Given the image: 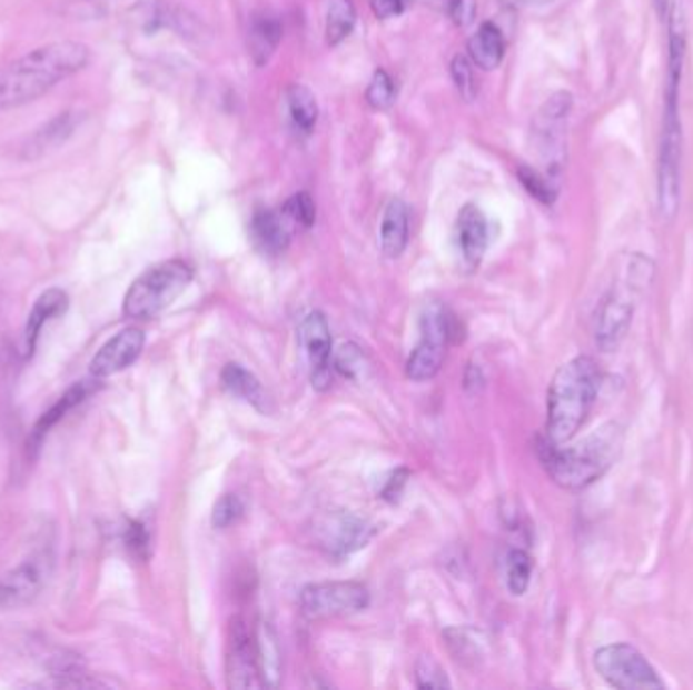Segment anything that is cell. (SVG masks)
<instances>
[{"label": "cell", "instance_id": "cell-1", "mask_svg": "<svg viewBox=\"0 0 693 690\" xmlns=\"http://www.w3.org/2000/svg\"><path fill=\"white\" fill-rule=\"evenodd\" d=\"M667 86L661 126L660 167H657V204L660 216L673 221L680 209L682 191V118H680V86L685 61V19L680 4H671L667 12Z\"/></svg>", "mask_w": 693, "mask_h": 690}, {"label": "cell", "instance_id": "cell-2", "mask_svg": "<svg viewBox=\"0 0 693 690\" xmlns=\"http://www.w3.org/2000/svg\"><path fill=\"white\" fill-rule=\"evenodd\" d=\"M90 49L80 41H56L37 47L0 71V113L39 100L58 83L80 73Z\"/></svg>", "mask_w": 693, "mask_h": 690}, {"label": "cell", "instance_id": "cell-3", "mask_svg": "<svg viewBox=\"0 0 693 690\" xmlns=\"http://www.w3.org/2000/svg\"><path fill=\"white\" fill-rule=\"evenodd\" d=\"M603 373L592 357L580 354L562 364L547 389L546 438L568 443L586 423L601 391Z\"/></svg>", "mask_w": 693, "mask_h": 690}, {"label": "cell", "instance_id": "cell-4", "mask_svg": "<svg viewBox=\"0 0 693 690\" xmlns=\"http://www.w3.org/2000/svg\"><path fill=\"white\" fill-rule=\"evenodd\" d=\"M621 448L623 431L616 423H606L574 446L552 443L544 438L537 452L557 487L580 490L591 487L614 464Z\"/></svg>", "mask_w": 693, "mask_h": 690}, {"label": "cell", "instance_id": "cell-5", "mask_svg": "<svg viewBox=\"0 0 693 690\" xmlns=\"http://www.w3.org/2000/svg\"><path fill=\"white\" fill-rule=\"evenodd\" d=\"M625 288L616 286L608 294L604 296L596 314L594 327V340L596 347L604 352H613L625 340L626 332L633 322L635 312V294L643 290L653 278V261L645 256H631L625 268Z\"/></svg>", "mask_w": 693, "mask_h": 690}, {"label": "cell", "instance_id": "cell-6", "mask_svg": "<svg viewBox=\"0 0 693 690\" xmlns=\"http://www.w3.org/2000/svg\"><path fill=\"white\" fill-rule=\"evenodd\" d=\"M194 280V270L187 261H160L137 278L126 292L125 314L132 320L159 317Z\"/></svg>", "mask_w": 693, "mask_h": 690}, {"label": "cell", "instance_id": "cell-7", "mask_svg": "<svg viewBox=\"0 0 693 690\" xmlns=\"http://www.w3.org/2000/svg\"><path fill=\"white\" fill-rule=\"evenodd\" d=\"M422 339L409 354L406 374L412 381H430L443 369L448 344L463 340V329L446 306L433 302L424 308L420 320Z\"/></svg>", "mask_w": 693, "mask_h": 690}, {"label": "cell", "instance_id": "cell-8", "mask_svg": "<svg viewBox=\"0 0 693 690\" xmlns=\"http://www.w3.org/2000/svg\"><path fill=\"white\" fill-rule=\"evenodd\" d=\"M594 668L614 689L660 690L665 689L657 670L651 667L635 646L608 644L596 650Z\"/></svg>", "mask_w": 693, "mask_h": 690}, {"label": "cell", "instance_id": "cell-9", "mask_svg": "<svg viewBox=\"0 0 693 690\" xmlns=\"http://www.w3.org/2000/svg\"><path fill=\"white\" fill-rule=\"evenodd\" d=\"M574 106L570 91H556L539 108L532 126L537 157L544 160L550 179L560 174L566 154V120Z\"/></svg>", "mask_w": 693, "mask_h": 690}, {"label": "cell", "instance_id": "cell-10", "mask_svg": "<svg viewBox=\"0 0 693 690\" xmlns=\"http://www.w3.org/2000/svg\"><path fill=\"white\" fill-rule=\"evenodd\" d=\"M369 606V589L357 581L315 583L303 589L300 610L308 620H335L359 613Z\"/></svg>", "mask_w": 693, "mask_h": 690}, {"label": "cell", "instance_id": "cell-11", "mask_svg": "<svg viewBox=\"0 0 693 690\" xmlns=\"http://www.w3.org/2000/svg\"><path fill=\"white\" fill-rule=\"evenodd\" d=\"M51 576V554H34L0 578V610H14L33 601Z\"/></svg>", "mask_w": 693, "mask_h": 690}, {"label": "cell", "instance_id": "cell-12", "mask_svg": "<svg viewBox=\"0 0 693 690\" xmlns=\"http://www.w3.org/2000/svg\"><path fill=\"white\" fill-rule=\"evenodd\" d=\"M228 684L229 689L264 687L256 636L251 634L248 626L239 618L229 628Z\"/></svg>", "mask_w": 693, "mask_h": 690}, {"label": "cell", "instance_id": "cell-13", "mask_svg": "<svg viewBox=\"0 0 693 690\" xmlns=\"http://www.w3.org/2000/svg\"><path fill=\"white\" fill-rule=\"evenodd\" d=\"M315 532L320 547H325L329 553L349 554L369 543L376 529L355 514L330 512L317 522Z\"/></svg>", "mask_w": 693, "mask_h": 690}, {"label": "cell", "instance_id": "cell-14", "mask_svg": "<svg viewBox=\"0 0 693 690\" xmlns=\"http://www.w3.org/2000/svg\"><path fill=\"white\" fill-rule=\"evenodd\" d=\"M303 344L307 349L310 362V381L318 391H327L330 387V361H333V340H330L329 322L323 312H310L303 329Z\"/></svg>", "mask_w": 693, "mask_h": 690}, {"label": "cell", "instance_id": "cell-15", "mask_svg": "<svg viewBox=\"0 0 693 690\" xmlns=\"http://www.w3.org/2000/svg\"><path fill=\"white\" fill-rule=\"evenodd\" d=\"M145 349V332L140 329H126L118 332L115 339L108 340L100 352L93 357L90 373L96 379L120 373L137 361Z\"/></svg>", "mask_w": 693, "mask_h": 690}, {"label": "cell", "instance_id": "cell-16", "mask_svg": "<svg viewBox=\"0 0 693 690\" xmlns=\"http://www.w3.org/2000/svg\"><path fill=\"white\" fill-rule=\"evenodd\" d=\"M456 243L466 266L471 270L478 268V263L487 251L489 229H487V219L477 204L468 203L461 209L458 219H456Z\"/></svg>", "mask_w": 693, "mask_h": 690}, {"label": "cell", "instance_id": "cell-17", "mask_svg": "<svg viewBox=\"0 0 693 690\" xmlns=\"http://www.w3.org/2000/svg\"><path fill=\"white\" fill-rule=\"evenodd\" d=\"M250 236L256 248L266 256H280L290 246V229L286 217L270 209L258 211L251 217Z\"/></svg>", "mask_w": 693, "mask_h": 690}, {"label": "cell", "instance_id": "cell-18", "mask_svg": "<svg viewBox=\"0 0 693 690\" xmlns=\"http://www.w3.org/2000/svg\"><path fill=\"white\" fill-rule=\"evenodd\" d=\"M80 120V112H63L41 126L39 130H34L33 137H29L23 147L24 159H39L49 150L61 147L76 132Z\"/></svg>", "mask_w": 693, "mask_h": 690}, {"label": "cell", "instance_id": "cell-19", "mask_svg": "<svg viewBox=\"0 0 693 690\" xmlns=\"http://www.w3.org/2000/svg\"><path fill=\"white\" fill-rule=\"evenodd\" d=\"M409 239V209L398 197H394L387 203L382 227H379V241L382 251L389 260H396L408 246Z\"/></svg>", "mask_w": 693, "mask_h": 690}, {"label": "cell", "instance_id": "cell-20", "mask_svg": "<svg viewBox=\"0 0 693 690\" xmlns=\"http://www.w3.org/2000/svg\"><path fill=\"white\" fill-rule=\"evenodd\" d=\"M69 298L63 290L59 288H51L43 294L39 296V300L34 302L31 314L27 318V327H24V354L31 357L37 347V340L41 330L46 327L49 320L66 314L68 310Z\"/></svg>", "mask_w": 693, "mask_h": 690}, {"label": "cell", "instance_id": "cell-21", "mask_svg": "<svg viewBox=\"0 0 693 690\" xmlns=\"http://www.w3.org/2000/svg\"><path fill=\"white\" fill-rule=\"evenodd\" d=\"M280 41H283V23L278 21V17L266 11L251 17L248 47L256 66L268 63Z\"/></svg>", "mask_w": 693, "mask_h": 690}, {"label": "cell", "instance_id": "cell-22", "mask_svg": "<svg viewBox=\"0 0 693 690\" xmlns=\"http://www.w3.org/2000/svg\"><path fill=\"white\" fill-rule=\"evenodd\" d=\"M468 56L485 71L497 69L505 57V37L495 23H483L468 41Z\"/></svg>", "mask_w": 693, "mask_h": 690}, {"label": "cell", "instance_id": "cell-23", "mask_svg": "<svg viewBox=\"0 0 693 690\" xmlns=\"http://www.w3.org/2000/svg\"><path fill=\"white\" fill-rule=\"evenodd\" d=\"M90 391L91 387L88 383H78V386L71 387L68 393L61 397L53 408L46 411L41 419L34 423L31 438H29V450H37L41 442L46 440L47 433L53 430L61 419L66 418V413H69L76 406H80Z\"/></svg>", "mask_w": 693, "mask_h": 690}, {"label": "cell", "instance_id": "cell-24", "mask_svg": "<svg viewBox=\"0 0 693 690\" xmlns=\"http://www.w3.org/2000/svg\"><path fill=\"white\" fill-rule=\"evenodd\" d=\"M286 108L296 130L308 137L318 122V103L315 93L308 90L307 86L295 83L286 90Z\"/></svg>", "mask_w": 693, "mask_h": 690}, {"label": "cell", "instance_id": "cell-25", "mask_svg": "<svg viewBox=\"0 0 693 690\" xmlns=\"http://www.w3.org/2000/svg\"><path fill=\"white\" fill-rule=\"evenodd\" d=\"M221 383L231 396L248 401L254 408L264 409L266 406V393L261 389L260 381L250 371H246L241 364H236V362L226 364V369L221 371Z\"/></svg>", "mask_w": 693, "mask_h": 690}, {"label": "cell", "instance_id": "cell-26", "mask_svg": "<svg viewBox=\"0 0 693 690\" xmlns=\"http://www.w3.org/2000/svg\"><path fill=\"white\" fill-rule=\"evenodd\" d=\"M256 648H258V660H260L261 680L264 684L276 687L283 672V658L276 644V636L268 628V623H261L258 634H256Z\"/></svg>", "mask_w": 693, "mask_h": 690}, {"label": "cell", "instance_id": "cell-27", "mask_svg": "<svg viewBox=\"0 0 693 690\" xmlns=\"http://www.w3.org/2000/svg\"><path fill=\"white\" fill-rule=\"evenodd\" d=\"M357 21V12L353 7L352 0H329V12H327V43L339 46L349 34Z\"/></svg>", "mask_w": 693, "mask_h": 690}, {"label": "cell", "instance_id": "cell-28", "mask_svg": "<svg viewBox=\"0 0 693 690\" xmlns=\"http://www.w3.org/2000/svg\"><path fill=\"white\" fill-rule=\"evenodd\" d=\"M396 96H398V88H396L394 80L389 78V73H387L386 69H377L374 78L369 81L367 93H365L367 103L377 112H386L396 102Z\"/></svg>", "mask_w": 693, "mask_h": 690}, {"label": "cell", "instance_id": "cell-29", "mask_svg": "<svg viewBox=\"0 0 693 690\" xmlns=\"http://www.w3.org/2000/svg\"><path fill=\"white\" fill-rule=\"evenodd\" d=\"M532 557L525 553L523 549H513L507 557V588L513 596H523L529 588V579H532Z\"/></svg>", "mask_w": 693, "mask_h": 690}, {"label": "cell", "instance_id": "cell-30", "mask_svg": "<svg viewBox=\"0 0 693 690\" xmlns=\"http://www.w3.org/2000/svg\"><path fill=\"white\" fill-rule=\"evenodd\" d=\"M283 216L286 217L288 223L293 226L303 227V229H310L317 221V207L310 194L295 193L285 204H283Z\"/></svg>", "mask_w": 693, "mask_h": 690}, {"label": "cell", "instance_id": "cell-31", "mask_svg": "<svg viewBox=\"0 0 693 690\" xmlns=\"http://www.w3.org/2000/svg\"><path fill=\"white\" fill-rule=\"evenodd\" d=\"M517 177L522 181L525 191L534 197L539 203L552 204L556 201L557 189L552 184V179L542 177L537 170L532 167H519Z\"/></svg>", "mask_w": 693, "mask_h": 690}, {"label": "cell", "instance_id": "cell-32", "mask_svg": "<svg viewBox=\"0 0 693 690\" xmlns=\"http://www.w3.org/2000/svg\"><path fill=\"white\" fill-rule=\"evenodd\" d=\"M451 73L455 80L456 90L465 102H473L477 98L478 86L473 63L465 56H456L451 63Z\"/></svg>", "mask_w": 693, "mask_h": 690}, {"label": "cell", "instance_id": "cell-33", "mask_svg": "<svg viewBox=\"0 0 693 690\" xmlns=\"http://www.w3.org/2000/svg\"><path fill=\"white\" fill-rule=\"evenodd\" d=\"M241 514H244V502L236 494H226L217 500L211 521L216 529H228L241 519Z\"/></svg>", "mask_w": 693, "mask_h": 690}, {"label": "cell", "instance_id": "cell-34", "mask_svg": "<svg viewBox=\"0 0 693 690\" xmlns=\"http://www.w3.org/2000/svg\"><path fill=\"white\" fill-rule=\"evenodd\" d=\"M335 367L345 377L357 379L359 374L364 373V352H362V349H357L355 344H343L339 352H337V357H335Z\"/></svg>", "mask_w": 693, "mask_h": 690}, {"label": "cell", "instance_id": "cell-35", "mask_svg": "<svg viewBox=\"0 0 693 690\" xmlns=\"http://www.w3.org/2000/svg\"><path fill=\"white\" fill-rule=\"evenodd\" d=\"M416 679L420 689H448L451 682L446 672L434 662L433 658H422L416 667Z\"/></svg>", "mask_w": 693, "mask_h": 690}, {"label": "cell", "instance_id": "cell-36", "mask_svg": "<svg viewBox=\"0 0 693 690\" xmlns=\"http://www.w3.org/2000/svg\"><path fill=\"white\" fill-rule=\"evenodd\" d=\"M444 11L453 23L466 27L473 23L477 12V0H444Z\"/></svg>", "mask_w": 693, "mask_h": 690}, {"label": "cell", "instance_id": "cell-37", "mask_svg": "<svg viewBox=\"0 0 693 690\" xmlns=\"http://www.w3.org/2000/svg\"><path fill=\"white\" fill-rule=\"evenodd\" d=\"M126 547L137 554L138 559H147L150 549V537L142 522H130L126 529Z\"/></svg>", "mask_w": 693, "mask_h": 690}, {"label": "cell", "instance_id": "cell-38", "mask_svg": "<svg viewBox=\"0 0 693 690\" xmlns=\"http://www.w3.org/2000/svg\"><path fill=\"white\" fill-rule=\"evenodd\" d=\"M408 476L409 472L406 468L396 470L394 474L389 476L386 487L382 490V498H384V500H389V502H396L399 494H402V490L406 487V482H408Z\"/></svg>", "mask_w": 693, "mask_h": 690}, {"label": "cell", "instance_id": "cell-39", "mask_svg": "<svg viewBox=\"0 0 693 690\" xmlns=\"http://www.w3.org/2000/svg\"><path fill=\"white\" fill-rule=\"evenodd\" d=\"M372 7L379 19H392L404 11V0H372Z\"/></svg>", "mask_w": 693, "mask_h": 690}, {"label": "cell", "instance_id": "cell-40", "mask_svg": "<svg viewBox=\"0 0 693 690\" xmlns=\"http://www.w3.org/2000/svg\"><path fill=\"white\" fill-rule=\"evenodd\" d=\"M655 7H657V11H660L661 17H667V11H670L671 0H655Z\"/></svg>", "mask_w": 693, "mask_h": 690}]
</instances>
